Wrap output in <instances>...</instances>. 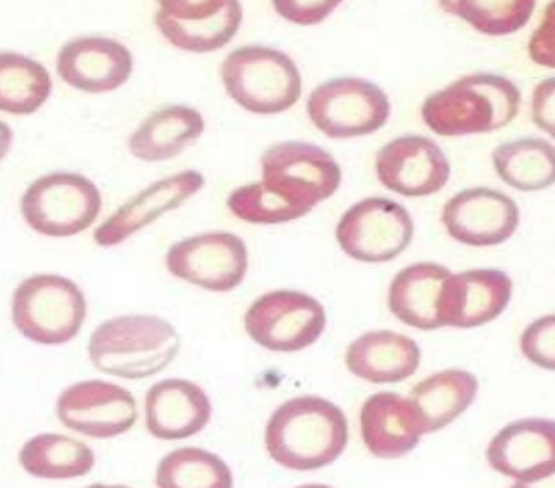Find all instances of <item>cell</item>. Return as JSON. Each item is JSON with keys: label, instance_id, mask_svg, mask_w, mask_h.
Masks as SVG:
<instances>
[{"label": "cell", "instance_id": "36", "mask_svg": "<svg viewBox=\"0 0 555 488\" xmlns=\"http://www.w3.org/2000/svg\"><path fill=\"white\" fill-rule=\"evenodd\" d=\"M14 132L8 124L0 120V162L9 155V151L13 147Z\"/></svg>", "mask_w": 555, "mask_h": 488}, {"label": "cell", "instance_id": "1", "mask_svg": "<svg viewBox=\"0 0 555 488\" xmlns=\"http://www.w3.org/2000/svg\"><path fill=\"white\" fill-rule=\"evenodd\" d=\"M264 446L282 468L318 472L338 461L347 449V416L321 396L286 399L266 423Z\"/></svg>", "mask_w": 555, "mask_h": 488}, {"label": "cell", "instance_id": "17", "mask_svg": "<svg viewBox=\"0 0 555 488\" xmlns=\"http://www.w3.org/2000/svg\"><path fill=\"white\" fill-rule=\"evenodd\" d=\"M132 69L131 50L114 38H74L57 53L59 78L82 93L119 90L131 79Z\"/></svg>", "mask_w": 555, "mask_h": 488}, {"label": "cell", "instance_id": "29", "mask_svg": "<svg viewBox=\"0 0 555 488\" xmlns=\"http://www.w3.org/2000/svg\"><path fill=\"white\" fill-rule=\"evenodd\" d=\"M156 488H233L232 468L221 455L203 448L173 449L159 460Z\"/></svg>", "mask_w": 555, "mask_h": 488}, {"label": "cell", "instance_id": "5", "mask_svg": "<svg viewBox=\"0 0 555 488\" xmlns=\"http://www.w3.org/2000/svg\"><path fill=\"white\" fill-rule=\"evenodd\" d=\"M220 74L229 97L250 114H283L302 97L300 70L282 50L241 47L227 55Z\"/></svg>", "mask_w": 555, "mask_h": 488}, {"label": "cell", "instance_id": "25", "mask_svg": "<svg viewBox=\"0 0 555 488\" xmlns=\"http://www.w3.org/2000/svg\"><path fill=\"white\" fill-rule=\"evenodd\" d=\"M17 463L26 475L37 480H78L93 472L96 455L87 442L76 437L41 432L21 446Z\"/></svg>", "mask_w": 555, "mask_h": 488}, {"label": "cell", "instance_id": "22", "mask_svg": "<svg viewBox=\"0 0 555 488\" xmlns=\"http://www.w3.org/2000/svg\"><path fill=\"white\" fill-rule=\"evenodd\" d=\"M422 362L421 346L406 334L369 331L348 345L345 363L351 375L369 384H398L412 377Z\"/></svg>", "mask_w": 555, "mask_h": 488}, {"label": "cell", "instance_id": "12", "mask_svg": "<svg viewBox=\"0 0 555 488\" xmlns=\"http://www.w3.org/2000/svg\"><path fill=\"white\" fill-rule=\"evenodd\" d=\"M168 273L212 293L238 288L249 271V251L241 236L209 232L176 242L165 256Z\"/></svg>", "mask_w": 555, "mask_h": 488}, {"label": "cell", "instance_id": "31", "mask_svg": "<svg viewBox=\"0 0 555 488\" xmlns=\"http://www.w3.org/2000/svg\"><path fill=\"white\" fill-rule=\"evenodd\" d=\"M227 206L235 218L254 224L288 223L311 213V209L292 203L262 182L235 189L229 195Z\"/></svg>", "mask_w": 555, "mask_h": 488}, {"label": "cell", "instance_id": "4", "mask_svg": "<svg viewBox=\"0 0 555 488\" xmlns=\"http://www.w3.org/2000/svg\"><path fill=\"white\" fill-rule=\"evenodd\" d=\"M88 318V301L76 281L35 274L21 281L11 298V319L23 338L41 346L73 342Z\"/></svg>", "mask_w": 555, "mask_h": 488}, {"label": "cell", "instance_id": "6", "mask_svg": "<svg viewBox=\"0 0 555 488\" xmlns=\"http://www.w3.org/2000/svg\"><path fill=\"white\" fill-rule=\"evenodd\" d=\"M102 211L96 183L74 171H52L28 185L21 197V215L34 232L67 239L85 232Z\"/></svg>", "mask_w": 555, "mask_h": 488}, {"label": "cell", "instance_id": "14", "mask_svg": "<svg viewBox=\"0 0 555 488\" xmlns=\"http://www.w3.org/2000/svg\"><path fill=\"white\" fill-rule=\"evenodd\" d=\"M518 204L504 192L472 188L457 192L444 204L441 221L448 235L469 247H494L515 235L519 227Z\"/></svg>", "mask_w": 555, "mask_h": 488}, {"label": "cell", "instance_id": "23", "mask_svg": "<svg viewBox=\"0 0 555 488\" xmlns=\"http://www.w3.org/2000/svg\"><path fill=\"white\" fill-rule=\"evenodd\" d=\"M450 277V269L437 262H416L401 269L388 290V307L392 316L415 330L442 328V290Z\"/></svg>", "mask_w": 555, "mask_h": 488}, {"label": "cell", "instance_id": "20", "mask_svg": "<svg viewBox=\"0 0 555 488\" xmlns=\"http://www.w3.org/2000/svg\"><path fill=\"white\" fill-rule=\"evenodd\" d=\"M212 404L199 384L188 378H164L144 396V425L158 440H184L208 427Z\"/></svg>", "mask_w": 555, "mask_h": 488}, {"label": "cell", "instance_id": "33", "mask_svg": "<svg viewBox=\"0 0 555 488\" xmlns=\"http://www.w3.org/2000/svg\"><path fill=\"white\" fill-rule=\"evenodd\" d=\"M276 11L283 20L298 26H312L323 23L324 20L335 13L338 8V0H326V2H298V0H278L274 2Z\"/></svg>", "mask_w": 555, "mask_h": 488}, {"label": "cell", "instance_id": "38", "mask_svg": "<svg viewBox=\"0 0 555 488\" xmlns=\"http://www.w3.org/2000/svg\"><path fill=\"white\" fill-rule=\"evenodd\" d=\"M85 488H132V487H127V485H120V484H91Z\"/></svg>", "mask_w": 555, "mask_h": 488}, {"label": "cell", "instance_id": "26", "mask_svg": "<svg viewBox=\"0 0 555 488\" xmlns=\"http://www.w3.org/2000/svg\"><path fill=\"white\" fill-rule=\"evenodd\" d=\"M478 387L477 375L463 369H446L416 384L409 398L421 416L425 436L460 419L475 403Z\"/></svg>", "mask_w": 555, "mask_h": 488}, {"label": "cell", "instance_id": "21", "mask_svg": "<svg viewBox=\"0 0 555 488\" xmlns=\"http://www.w3.org/2000/svg\"><path fill=\"white\" fill-rule=\"evenodd\" d=\"M360 436L377 460H401L424 439L421 416L409 396L380 390L360 408Z\"/></svg>", "mask_w": 555, "mask_h": 488}, {"label": "cell", "instance_id": "18", "mask_svg": "<svg viewBox=\"0 0 555 488\" xmlns=\"http://www.w3.org/2000/svg\"><path fill=\"white\" fill-rule=\"evenodd\" d=\"M513 298V280L501 269L451 273L441 297L442 328L474 330L503 316Z\"/></svg>", "mask_w": 555, "mask_h": 488}, {"label": "cell", "instance_id": "9", "mask_svg": "<svg viewBox=\"0 0 555 488\" xmlns=\"http://www.w3.org/2000/svg\"><path fill=\"white\" fill-rule=\"evenodd\" d=\"M415 223L409 209L386 197H367L339 218L336 241L351 259L383 265L412 244Z\"/></svg>", "mask_w": 555, "mask_h": 488}, {"label": "cell", "instance_id": "27", "mask_svg": "<svg viewBox=\"0 0 555 488\" xmlns=\"http://www.w3.org/2000/svg\"><path fill=\"white\" fill-rule=\"evenodd\" d=\"M499 179L519 192L547 191L555 185V146L545 139L507 141L492 151Z\"/></svg>", "mask_w": 555, "mask_h": 488}, {"label": "cell", "instance_id": "34", "mask_svg": "<svg viewBox=\"0 0 555 488\" xmlns=\"http://www.w3.org/2000/svg\"><path fill=\"white\" fill-rule=\"evenodd\" d=\"M528 53L540 67L555 69V2L547 5L539 28L531 35Z\"/></svg>", "mask_w": 555, "mask_h": 488}, {"label": "cell", "instance_id": "7", "mask_svg": "<svg viewBox=\"0 0 555 488\" xmlns=\"http://www.w3.org/2000/svg\"><path fill=\"white\" fill-rule=\"evenodd\" d=\"M323 304L295 290L266 293L247 309L245 333L266 350L295 354L319 342L326 331Z\"/></svg>", "mask_w": 555, "mask_h": 488}, {"label": "cell", "instance_id": "2", "mask_svg": "<svg viewBox=\"0 0 555 488\" xmlns=\"http://www.w3.org/2000/svg\"><path fill=\"white\" fill-rule=\"evenodd\" d=\"M180 346L182 339L172 322L152 313H129L94 328L88 358L100 374L141 381L172 365Z\"/></svg>", "mask_w": 555, "mask_h": 488}, {"label": "cell", "instance_id": "10", "mask_svg": "<svg viewBox=\"0 0 555 488\" xmlns=\"http://www.w3.org/2000/svg\"><path fill=\"white\" fill-rule=\"evenodd\" d=\"M261 174L268 188L311 211L336 194L341 183V168L327 151L298 141L266 150Z\"/></svg>", "mask_w": 555, "mask_h": 488}, {"label": "cell", "instance_id": "32", "mask_svg": "<svg viewBox=\"0 0 555 488\" xmlns=\"http://www.w3.org/2000/svg\"><path fill=\"white\" fill-rule=\"evenodd\" d=\"M519 350L531 365L555 372V313L527 325L519 338Z\"/></svg>", "mask_w": 555, "mask_h": 488}, {"label": "cell", "instance_id": "16", "mask_svg": "<svg viewBox=\"0 0 555 488\" xmlns=\"http://www.w3.org/2000/svg\"><path fill=\"white\" fill-rule=\"evenodd\" d=\"M487 463L513 484H530L555 472V420L521 419L490 439Z\"/></svg>", "mask_w": 555, "mask_h": 488}, {"label": "cell", "instance_id": "11", "mask_svg": "<svg viewBox=\"0 0 555 488\" xmlns=\"http://www.w3.org/2000/svg\"><path fill=\"white\" fill-rule=\"evenodd\" d=\"M55 415L74 434L111 440L134 427L139 410L131 390L102 378H88L62 389Z\"/></svg>", "mask_w": 555, "mask_h": 488}, {"label": "cell", "instance_id": "13", "mask_svg": "<svg viewBox=\"0 0 555 488\" xmlns=\"http://www.w3.org/2000/svg\"><path fill=\"white\" fill-rule=\"evenodd\" d=\"M242 20L244 11L235 0H164L156 11L155 25L176 49L208 53L229 46Z\"/></svg>", "mask_w": 555, "mask_h": 488}, {"label": "cell", "instance_id": "19", "mask_svg": "<svg viewBox=\"0 0 555 488\" xmlns=\"http://www.w3.org/2000/svg\"><path fill=\"white\" fill-rule=\"evenodd\" d=\"M205 182L203 174L188 170L147 185L96 228L94 242L105 248L122 244L162 216L188 203L192 195L205 188Z\"/></svg>", "mask_w": 555, "mask_h": 488}, {"label": "cell", "instance_id": "35", "mask_svg": "<svg viewBox=\"0 0 555 488\" xmlns=\"http://www.w3.org/2000/svg\"><path fill=\"white\" fill-rule=\"evenodd\" d=\"M533 124L555 141V78L543 79L531 94Z\"/></svg>", "mask_w": 555, "mask_h": 488}, {"label": "cell", "instance_id": "24", "mask_svg": "<svg viewBox=\"0 0 555 488\" xmlns=\"http://www.w3.org/2000/svg\"><path fill=\"white\" fill-rule=\"evenodd\" d=\"M205 117L196 108L170 105L147 115L129 138V151L134 158L162 163L182 155L189 144L205 132Z\"/></svg>", "mask_w": 555, "mask_h": 488}, {"label": "cell", "instance_id": "37", "mask_svg": "<svg viewBox=\"0 0 555 488\" xmlns=\"http://www.w3.org/2000/svg\"><path fill=\"white\" fill-rule=\"evenodd\" d=\"M507 488H555V472L540 480L530 481V484H513Z\"/></svg>", "mask_w": 555, "mask_h": 488}, {"label": "cell", "instance_id": "15", "mask_svg": "<svg viewBox=\"0 0 555 488\" xmlns=\"http://www.w3.org/2000/svg\"><path fill=\"white\" fill-rule=\"evenodd\" d=\"M376 174L384 188L395 194L427 197L450 182L451 163L433 139L401 136L377 151Z\"/></svg>", "mask_w": 555, "mask_h": 488}, {"label": "cell", "instance_id": "8", "mask_svg": "<svg viewBox=\"0 0 555 488\" xmlns=\"http://www.w3.org/2000/svg\"><path fill=\"white\" fill-rule=\"evenodd\" d=\"M307 115L327 138H362L388 124L391 102L383 88L367 79L335 78L312 91Z\"/></svg>", "mask_w": 555, "mask_h": 488}, {"label": "cell", "instance_id": "28", "mask_svg": "<svg viewBox=\"0 0 555 488\" xmlns=\"http://www.w3.org/2000/svg\"><path fill=\"white\" fill-rule=\"evenodd\" d=\"M46 65L17 52H0V112L37 114L52 94Z\"/></svg>", "mask_w": 555, "mask_h": 488}, {"label": "cell", "instance_id": "3", "mask_svg": "<svg viewBox=\"0 0 555 488\" xmlns=\"http://www.w3.org/2000/svg\"><path fill=\"white\" fill-rule=\"evenodd\" d=\"M521 93L499 74L463 76L436 91L422 105V120L442 138L489 134L515 120Z\"/></svg>", "mask_w": 555, "mask_h": 488}, {"label": "cell", "instance_id": "39", "mask_svg": "<svg viewBox=\"0 0 555 488\" xmlns=\"http://www.w3.org/2000/svg\"><path fill=\"white\" fill-rule=\"evenodd\" d=\"M295 488H335L331 487V485L326 484H306V485H298V487Z\"/></svg>", "mask_w": 555, "mask_h": 488}, {"label": "cell", "instance_id": "30", "mask_svg": "<svg viewBox=\"0 0 555 488\" xmlns=\"http://www.w3.org/2000/svg\"><path fill=\"white\" fill-rule=\"evenodd\" d=\"M442 11L465 21L466 25L489 37H506L527 25L535 11L533 0H448L441 2Z\"/></svg>", "mask_w": 555, "mask_h": 488}]
</instances>
